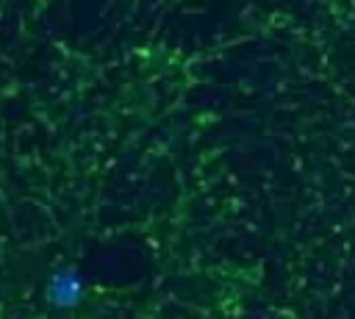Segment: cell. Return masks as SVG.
Masks as SVG:
<instances>
[{"mask_svg":"<svg viewBox=\"0 0 355 319\" xmlns=\"http://www.w3.org/2000/svg\"><path fill=\"white\" fill-rule=\"evenodd\" d=\"M44 294H47V302L53 308H61V311L75 308L80 302V297H83V277H80V272H75V269L53 272Z\"/></svg>","mask_w":355,"mask_h":319,"instance_id":"2","label":"cell"},{"mask_svg":"<svg viewBox=\"0 0 355 319\" xmlns=\"http://www.w3.org/2000/svg\"><path fill=\"white\" fill-rule=\"evenodd\" d=\"M330 61L286 136L272 236L277 319H355V0H333Z\"/></svg>","mask_w":355,"mask_h":319,"instance_id":"1","label":"cell"}]
</instances>
